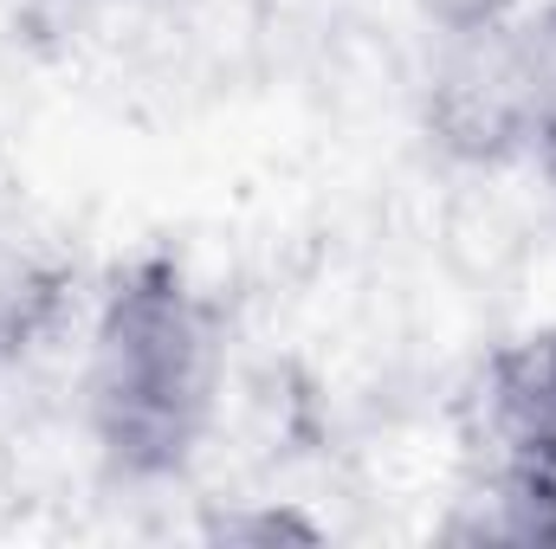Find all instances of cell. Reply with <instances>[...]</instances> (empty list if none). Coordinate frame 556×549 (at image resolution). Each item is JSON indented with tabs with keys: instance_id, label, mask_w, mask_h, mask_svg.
<instances>
[{
	"instance_id": "cell-1",
	"label": "cell",
	"mask_w": 556,
	"mask_h": 549,
	"mask_svg": "<svg viewBox=\"0 0 556 549\" xmlns=\"http://www.w3.org/2000/svg\"><path fill=\"white\" fill-rule=\"evenodd\" d=\"M227 382L214 304L162 259L124 272L91 323L85 420L124 478H168L207 439Z\"/></svg>"
},
{
	"instance_id": "cell-2",
	"label": "cell",
	"mask_w": 556,
	"mask_h": 549,
	"mask_svg": "<svg viewBox=\"0 0 556 549\" xmlns=\"http://www.w3.org/2000/svg\"><path fill=\"white\" fill-rule=\"evenodd\" d=\"M420 124L440 155H453L466 168H505V162L531 155L511 20L440 33V52L427 65V91H420Z\"/></svg>"
},
{
	"instance_id": "cell-3",
	"label": "cell",
	"mask_w": 556,
	"mask_h": 549,
	"mask_svg": "<svg viewBox=\"0 0 556 549\" xmlns=\"http://www.w3.org/2000/svg\"><path fill=\"white\" fill-rule=\"evenodd\" d=\"M440 544L459 549H556V472L518 452H492L440 518Z\"/></svg>"
},
{
	"instance_id": "cell-4",
	"label": "cell",
	"mask_w": 556,
	"mask_h": 549,
	"mask_svg": "<svg viewBox=\"0 0 556 549\" xmlns=\"http://www.w3.org/2000/svg\"><path fill=\"white\" fill-rule=\"evenodd\" d=\"M479 408L498 452L538 459L556 472V323L492 349L479 375Z\"/></svg>"
},
{
	"instance_id": "cell-5",
	"label": "cell",
	"mask_w": 556,
	"mask_h": 549,
	"mask_svg": "<svg viewBox=\"0 0 556 549\" xmlns=\"http://www.w3.org/2000/svg\"><path fill=\"white\" fill-rule=\"evenodd\" d=\"M518 33V72H525V117L531 155L556 175V0H538L511 20Z\"/></svg>"
},
{
	"instance_id": "cell-6",
	"label": "cell",
	"mask_w": 556,
	"mask_h": 549,
	"mask_svg": "<svg viewBox=\"0 0 556 549\" xmlns=\"http://www.w3.org/2000/svg\"><path fill=\"white\" fill-rule=\"evenodd\" d=\"M531 0H420L427 26L433 33H466V26H498V20H518Z\"/></svg>"
},
{
	"instance_id": "cell-7",
	"label": "cell",
	"mask_w": 556,
	"mask_h": 549,
	"mask_svg": "<svg viewBox=\"0 0 556 549\" xmlns=\"http://www.w3.org/2000/svg\"><path fill=\"white\" fill-rule=\"evenodd\" d=\"M214 537H317V524H304L291 511H278V518L266 511V518H220Z\"/></svg>"
}]
</instances>
